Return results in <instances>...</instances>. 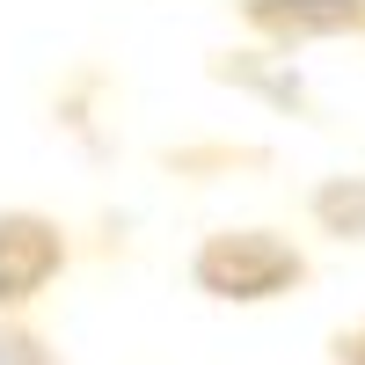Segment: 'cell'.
Wrapping results in <instances>:
<instances>
[{
    "mask_svg": "<svg viewBox=\"0 0 365 365\" xmlns=\"http://www.w3.org/2000/svg\"><path fill=\"white\" fill-rule=\"evenodd\" d=\"M299 278H307V256H299L278 227H220V234H205L197 256H190V285L205 299H227V307L285 299Z\"/></svg>",
    "mask_w": 365,
    "mask_h": 365,
    "instance_id": "1",
    "label": "cell"
},
{
    "mask_svg": "<svg viewBox=\"0 0 365 365\" xmlns=\"http://www.w3.org/2000/svg\"><path fill=\"white\" fill-rule=\"evenodd\" d=\"M66 270V227L44 212H0V307H29Z\"/></svg>",
    "mask_w": 365,
    "mask_h": 365,
    "instance_id": "2",
    "label": "cell"
},
{
    "mask_svg": "<svg viewBox=\"0 0 365 365\" xmlns=\"http://www.w3.org/2000/svg\"><path fill=\"white\" fill-rule=\"evenodd\" d=\"M241 15L278 51H292V44H314V37H358L365 0H241Z\"/></svg>",
    "mask_w": 365,
    "mask_h": 365,
    "instance_id": "3",
    "label": "cell"
},
{
    "mask_svg": "<svg viewBox=\"0 0 365 365\" xmlns=\"http://www.w3.org/2000/svg\"><path fill=\"white\" fill-rule=\"evenodd\" d=\"M307 212H314V227H322V234H336V241H365V175H329V182H314Z\"/></svg>",
    "mask_w": 365,
    "mask_h": 365,
    "instance_id": "4",
    "label": "cell"
},
{
    "mask_svg": "<svg viewBox=\"0 0 365 365\" xmlns=\"http://www.w3.org/2000/svg\"><path fill=\"white\" fill-rule=\"evenodd\" d=\"M0 365H58L44 336H29V329H0Z\"/></svg>",
    "mask_w": 365,
    "mask_h": 365,
    "instance_id": "5",
    "label": "cell"
},
{
    "mask_svg": "<svg viewBox=\"0 0 365 365\" xmlns=\"http://www.w3.org/2000/svg\"><path fill=\"white\" fill-rule=\"evenodd\" d=\"M336 365H365V322L336 336Z\"/></svg>",
    "mask_w": 365,
    "mask_h": 365,
    "instance_id": "6",
    "label": "cell"
}]
</instances>
